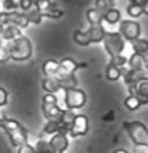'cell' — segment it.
Returning <instances> with one entry per match:
<instances>
[{
    "label": "cell",
    "mask_w": 148,
    "mask_h": 153,
    "mask_svg": "<svg viewBox=\"0 0 148 153\" xmlns=\"http://www.w3.org/2000/svg\"><path fill=\"white\" fill-rule=\"evenodd\" d=\"M59 64H61L59 72H57V75L54 76L57 81H61L64 78H69V76H72L78 69H84V67L88 65L86 62H76V61L72 59V57H64Z\"/></svg>",
    "instance_id": "7"
},
{
    "label": "cell",
    "mask_w": 148,
    "mask_h": 153,
    "mask_svg": "<svg viewBox=\"0 0 148 153\" xmlns=\"http://www.w3.org/2000/svg\"><path fill=\"white\" fill-rule=\"evenodd\" d=\"M127 14H129L131 18H138V16H142V14H143L142 5H140V3L132 2V3L127 7Z\"/></svg>",
    "instance_id": "27"
},
{
    "label": "cell",
    "mask_w": 148,
    "mask_h": 153,
    "mask_svg": "<svg viewBox=\"0 0 148 153\" xmlns=\"http://www.w3.org/2000/svg\"><path fill=\"white\" fill-rule=\"evenodd\" d=\"M18 153H35V148L29 143H24V145L18 147Z\"/></svg>",
    "instance_id": "33"
},
{
    "label": "cell",
    "mask_w": 148,
    "mask_h": 153,
    "mask_svg": "<svg viewBox=\"0 0 148 153\" xmlns=\"http://www.w3.org/2000/svg\"><path fill=\"white\" fill-rule=\"evenodd\" d=\"M115 153H127V152H126V150H116Z\"/></svg>",
    "instance_id": "36"
},
{
    "label": "cell",
    "mask_w": 148,
    "mask_h": 153,
    "mask_svg": "<svg viewBox=\"0 0 148 153\" xmlns=\"http://www.w3.org/2000/svg\"><path fill=\"white\" fill-rule=\"evenodd\" d=\"M88 37L91 43H102L104 42V37H105V29L102 24H95V26H91L88 30Z\"/></svg>",
    "instance_id": "12"
},
{
    "label": "cell",
    "mask_w": 148,
    "mask_h": 153,
    "mask_svg": "<svg viewBox=\"0 0 148 153\" xmlns=\"http://www.w3.org/2000/svg\"><path fill=\"white\" fill-rule=\"evenodd\" d=\"M18 5L22 11H29L33 8V0H18Z\"/></svg>",
    "instance_id": "32"
},
{
    "label": "cell",
    "mask_w": 148,
    "mask_h": 153,
    "mask_svg": "<svg viewBox=\"0 0 148 153\" xmlns=\"http://www.w3.org/2000/svg\"><path fill=\"white\" fill-rule=\"evenodd\" d=\"M104 11L102 10H99V8H91V10H88V13H86V18H88V21H89V24L91 26H95V24H102V21H104Z\"/></svg>",
    "instance_id": "16"
},
{
    "label": "cell",
    "mask_w": 148,
    "mask_h": 153,
    "mask_svg": "<svg viewBox=\"0 0 148 153\" xmlns=\"http://www.w3.org/2000/svg\"><path fill=\"white\" fill-rule=\"evenodd\" d=\"M0 129H3L7 132V136L14 147H21L24 143H27V131L19 121L13 118H5L3 121H0Z\"/></svg>",
    "instance_id": "1"
},
{
    "label": "cell",
    "mask_w": 148,
    "mask_h": 153,
    "mask_svg": "<svg viewBox=\"0 0 148 153\" xmlns=\"http://www.w3.org/2000/svg\"><path fill=\"white\" fill-rule=\"evenodd\" d=\"M50 143H51V147L54 152L64 153L67 148H69V136H67V134H61V132L53 134L51 139H50Z\"/></svg>",
    "instance_id": "10"
},
{
    "label": "cell",
    "mask_w": 148,
    "mask_h": 153,
    "mask_svg": "<svg viewBox=\"0 0 148 153\" xmlns=\"http://www.w3.org/2000/svg\"><path fill=\"white\" fill-rule=\"evenodd\" d=\"M59 67L61 64L54 59H48L43 62V74H45L46 76H56L57 72H59Z\"/></svg>",
    "instance_id": "17"
},
{
    "label": "cell",
    "mask_w": 148,
    "mask_h": 153,
    "mask_svg": "<svg viewBox=\"0 0 148 153\" xmlns=\"http://www.w3.org/2000/svg\"><path fill=\"white\" fill-rule=\"evenodd\" d=\"M10 46V57L13 61H27L32 56V43L26 35H19L11 42H7Z\"/></svg>",
    "instance_id": "2"
},
{
    "label": "cell",
    "mask_w": 148,
    "mask_h": 153,
    "mask_svg": "<svg viewBox=\"0 0 148 153\" xmlns=\"http://www.w3.org/2000/svg\"><path fill=\"white\" fill-rule=\"evenodd\" d=\"M64 91H65L64 102H65L67 108L78 110V108H83L86 105V93L84 91H81L78 88H69V89H64Z\"/></svg>",
    "instance_id": "6"
},
{
    "label": "cell",
    "mask_w": 148,
    "mask_h": 153,
    "mask_svg": "<svg viewBox=\"0 0 148 153\" xmlns=\"http://www.w3.org/2000/svg\"><path fill=\"white\" fill-rule=\"evenodd\" d=\"M105 75H107V78H108L110 81H116V80L121 78V69H119V67H116V65H112V64H110V65L107 67Z\"/></svg>",
    "instance_id": "25"
},
{
    "label": "cell",
    "mask_w": 148,
    "mask_h": 153,
    "mask_svg": "<svg viewBox=\"0 0 148 153\" xmlns=\"http://www.w3.org/2000/svg\"><path fill=\"white\" fill-rule=\"evenodd\" d=\"M124 129L127 131L131 140L138 147H148V129L140 121H124Z\"/></svg>",
    "instance_id": "3"
},
{
    "label": "cell",
    "mask_w": 148,
    "mask_h": 153,
    "mask_svg": "<svg viewBox=\"0 0 148 153\" xmlns=\"http://www.w3.org/2000/svg\"><path fill=\"white\" fill-rule=\"evenodd\" d=\"M33 148H35V153H53L54 152L50 140H37Z\"/></svg>",
    "instance_id": "24"
},
{
    "label": "cell",
    "mask_w": 148,
    "mask_h": 153,
    "mask_svg": "<svg viewBox=\"0 0 148 153\" xmlns=\"http://www.w3.org/2000/svg\"><path fill=\"white\" fill-rule=\"evenodd\" d=\"M41 110L46 120H54V121H61L64 110L57 105V97L56 94H50L46 93L43 96V104H41Z\"/></svg>",
    "instance_id": "5"
},
{
    "label": "cell",
    "mask_w": 148,
    "mask_h": 153,
    "mask_svg": "<svg viewBox=\"0 0 148 153\" xmlns=\"http://www.w3.org/2000/svg\"><path fill=\"white\" fill-rule=\"evenodd\" d=\"M119 33L124 37V40H135L140 37V24L135 21H121L119 26Z\"/></svg>",
    "instance_id": "9"
},
{
    "label": "cell",
    "mask_w": 148,
    "mask_h": 153,
    "mask_svg": "<svg viewBox=\"0 0 148 153\" xmlns=\"http://www.w3.org/2000/svg\"><path fill=\"white\" fill-rule=\"evenodd\" d=\"M21 33V29L16 27L14 24H2V32H0V38L5 42H11L14 38H18Z\"/></svg>",
    "instance_id": "11"
},
{
    "label": "cell",
    "mask_w": 148,
    "mask_h": 153,
    "mask_svg": "<svg viewBox=\"0 0 148 153\" xmlns=\"http://www.w3.org/2000/svg\"><path fill=\"white\" fill-rule=\"evenodd\" d=\"M73 40L78 43V45H81V46L91 45V40H89V37H88V32H84V30H75Z\"/></svg>",
    "instance_id": "23"
},
{
    "label": "cell",
    "mask_w": 148,
    "mask_h": 153,
    "mask_svg": "<svg viewBox=\"0 0 148 153\" xmlns=\"http://www.w3.org/2000/svg\"><path fill=\"white\" fill-rule=\"evenodd\" d=\"M127 67L131 70L147 69V59H145V56L140 54V53H134V54L129 57V61H127Z\"/></svg>",
    "instance_id": "13"
},
{
    "label": "cell",
    "mask_w": 148,
    "mask_h": 153,
    "mask_svg": "<svg viewBox=\"0 0 148 153\" xmlns=\"http://www.w3.org/2000/svg\"><path fill=\"white\" fill-rule=\"evenodd\" d=\"M124 105H126V108H129V110H138L143 104L135 94H129L127 97L124 99Z\"/></svg>",
    "instance_id": "21"
},
{
    "label": "cell",
    "mask_w": 148,
    "mask_h": 153,
    "mask_svg": "<svg viewBox=\"0 0 148 153\" xmlns=\"http://www.w3.org/2000/svg\"><path fill=\"white\" fill-rule=\"evenodd\" d=\"M140 5H142V10H143V14L148 16V0H142Z\"/></svg>",
    "instance_id": "35"
},
{
    "label": "cell",
    "mask_w": 148,
    "mask_h": 153,
    "mask_svg": "<svg viewBox=\"0 0 148 153\" xmlns=\"http://www.w3.org/2000/svg\"><path fill=\"white\" fill-rule=\"evenodd\" d=\"M40 13H41L43 18H51V19H59V18L64 16V11H62V10H59L56 5H53V7L43 10V11H40Z\"/></svg>",
    "instance_id": "20"
},
{
    "label": "cell",
    "mask_w": 148,
    "mask_h": 153,
    "mask_svg": "<svg viewBox=\"0 0 148 153\" xmlns=\"http://www.w3.org/2000/svg\"><path fill=\"white\" fill-rule=\"evenodd\" d=\"M41 86H43V89H45L46 93H50V94H56L59 89H62L59 81H57L54 76H46V78L41 81Z\"/></svg>",
    "instance_id": "15"
},
{
    "label": "cell",
    "mask_w": 148,
    "mask_h": 153,
    "mask_svg": "<svg viewBox=\"0 0 148 153\" xmlns=\"http://www.w3.org/2000/svg\"><path fill=\"white\" fill-rule=\"evenodd\" d=\"M121 21V13L116 8H110L107 13L104 14V21L102 24H118Z\"/></svg>",
    "instance_id": "18"
},
{
    "label": "cell",
    "mask_w": 148,
    "mask_h": 153,
    "mask_svg": "<svg viewBox=\"0 0 148 153\" xmlns=\"http://www.w3.org/2000/svg\"><path fill=\"white\" fill-rule=\"evenodd\" d=\"M24 13H26V16H27V19H29V22H30V24H40L41 19H43L40 10L35 8V7H33L32 10H29V11H24Z\"/></svg>",
    "instance_id": "22"
},
{
    "label": "cell",
    "mask_w": 148,
    "mask_h": 153,
    "mask_svg": "<svg viewBox=\"0 0 148 153\" xmlns=\"http://www.w3.org/2000/svg\"><path fill=\"white\" fill-rule=\"evenodd\" d=\"M102 43H104L105 51L108 53L110 57L123 54L124 46H126V40H124V37L119 32H105Z\"/></svg>",
    "instance_id": "4"
},
{
    "label": "cell",
    "mask_w": 148,
    "mask_h": 153,
    "mask_svg": "<svg viewBox=\"0 0 148 153\" xmlns=\"http://www.w3.org/2000/svg\"><path fill=\"white\" fill-rule=\"evenodd\" d=\"M127 57H124L123 54H119V56H115V57H112V61H110V64L112 65H116V67H119V69H123V67H126L127 65Z\"/></svg>",
    "instance_id": "29"
},
{
    "label": "cell",
    "mask_w": 148,
    "mask_h": 153,
    "mask_svg": "<svg viewBox=\"0 0 148 153\" xmlns=\"http://www.w3.org/2000/svg\"><path fill=\"white\" fill-rule=\"evenodd\" d=\"M134 94L142 100L143 105L148 104V78H143V80L138 81L137 86H135V93Z\"/></svg>",
    "instance_id": "14"
},
{
    "label": "cell",
    "mask_w": 148,
    "mask_h": 153,
    "mask_svg": "<svg viewBox=\"0 0 148 153\" xmlns=\"http://www.w3.org/2000/svg\"><path fill=\"white\" fill-rule=\"evenodd\" d=\"M131 45H132L134 53L145 54V53L148 51V40H145V38H135V40L131 42Z\"/></svg>",
    "instance_id": "19"
},
{
    "label": "cell",
    "mask_w": 148,
    "mask_h": 153,
    "mask_svg": "<svg viewBox=\"0 0 148 153\" xmlns=\"http://www.w3.org/2000/svg\"><path fill=\"white\" fill-rule=\"evenodd\" d=\"M7 100H8V93L0 86V107H3V105L7 104Z\"/></svg>",
    "instance_id": "34"
},
{
    "label": "cell",
    "mask_w": 148,
    "mask_h": 153,
    "mask_svg": "<svg viewBox=\"0 0 148 153\" xmlns=\"http://www.w3.org/2000/svg\"><path fill=\"white\" fill-rule=\"evenodd\" d=\"M43 132L45 134H57L59 132V121H54V120H46L45 126H43Z\"/></svg>",
    "instance_id": "26"
},
{
    "label": "cell",
    "mask_w": 148,
    "mask_h": 153,
    "mask_svg": "<svg viewBox=\"0 0 148 153\" xmlns=\"http://www.w3.org/2000/svg\"><path fill=\"white\" fill-rule=\"evenodd\" d=\"M0 32H2V24H0Z\"/></svg>",
    "instance_id": "37"
},
{
    "label": "cell",
    "mask_w": 148,
    "mask_h": 153,
    "mask_svg": "<svg viewBox=\"0 0 148 153\" xmlns=\"http://www.w3.org/2000/svg\"><path fill=\"white\" fill-rule=\"evenodd\" d=\"M2 7H3V11H16L19 5L16 0H2Z\"/></svg>",
    "instance_id": "30"
},
{
    "label": "cell",
    "mask_w": 148,
    "mask_h": 153,
    "mask_svg": "<svg viewBox=\"0 0 148 153\" xmlns=\"http://www.w3.org/2000/svg\"><path fill=\"white\" fill-rule=\"evenodd\" d=\"M10 59H11V57H10L8 43H0V64H3V62H7Z\"/></svg>",
    "instance_id": "28"
},
{
    "label": "cell",
    "mask_w": 148,
    "mask_h": 153,
    "mask_svg": "<svg viewBox=\"0 0 148 153\" xmlns=\"http://www.w3.org/2000/svg\"><path fill=\"white\" fill-rule=\"evenodd\" d=\"M89 129V121L86 115H76L75 120L70 124V137H81L88 132Z\"/></svg>",
    "instance_id": "8"
},
{
    "label": "cell",
    "mask_w": 148,
    "mask_h": 153,
    "mask_svg": "<svg viewBox=\"0 0 148 153\" xmlns=\"http://www.w3.org/2000/svg\"><path fill=\"white\" fill-rule=\"evenodd\" d=\"M115 2V0H97V2H95V8H99V10H102L104 13H107L110 8V5H112Z\"/></svg>",
    "instance_id": "31"
}]
</instances>
